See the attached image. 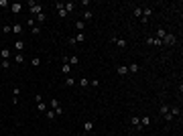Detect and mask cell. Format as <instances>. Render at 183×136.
Wrapping results in <instances>:
<instances>
[{
    "label": "cell",
    "mask_w": 183,
    "mask_h": 136,
    "mask_svg": "<svg viewBox=\"0 0 183 136\" xmlns=\"http://www.w3.org/2000/svg\"><path fill=\"white\" fill-rule=\"evenodd\" d=\"M31 65H33V67H39V65H41V57H33V59H31Z\"/></svg>",
    "instance_id": "f546056e"
},
{
    "label": "cell",
    "mask_w": 183,
    "mask_h": 136,
    "mask_svg": "<svg viewBox=\"0 0 183 136\" xmlns=\"http://www.w3.org/2000/svg\"><path fill=\"white\" fill-rule=\"evenodd\" d=\"M0 65H2V69H10V61H4V59H2Z\"/></svg>",
    "instance_id": "8d00e7d4"
},
{
    "label": "cell",
    "mask_w": 183,
    "mask_h": 136,
    "mask_svg": "<svg viewBox=\"0 0 183 136\" xmlns=\"http://www.w3.org/2000/svg\"><path fill=\"white\" fill-rule=\"evenodd\" d=\"M31 33H33L35 37H39V35H41V27H39V25H35V27H31Z\"/></svg>",
    "instance_id": "83f0119b"
},
{
    "label": "cell",
    "mask_w": 183,
    "mask_h": 136,
    "mask_svg": "<svg viewBox=\"0 0 183 136\" xmlns=\"http://www.w3.org/2000/svg\"><path fill=\"white\" fill-rule=\"evenodd\" d=\"M110 43H112V45H116L118 49H126V47H128V41H126V39H122V37H114V39H110Z\"/></svg>",
    "instance_id": "3957f363"
},
{
    "label": "cell",
    "mask_w": 183,
    "mask_h": 136,
    "mask_svg": "<svg viewBox=\"0 0 183 136\" xmlns=\"http://www.w3.org/2000/svg\"><path fill=\"white\" fill-rule=\"evenodd\" d=\"M23 51H25V41L16 39L14 41V53H23Z\"/></svg>",
    "instance_id": "ba28073f"
},
{
    "label": "cell",
    "mask_w": 183,
    "mask_h": 136,
    "mask_svg": "<svg viewBox=\"0 0 183 136\" xmlns=\"http://www.w3.org/2000/svg\"><path fill=\"white\" fill-rule=\"evenodd\" d=\"M12 33H14L16 37H20V35L25 33V27H23L20 22H14V25H12Z\"/></svg>",
    "instance_id": "8992f818"
},
{
    "label": "cell",
    "mask_w": 183,
    "mask_h": 136,
    "mask_svg": "<svg viewBox=\"0 0 183 136\" xmlns=\"http://www.w3.org/2000/svg\"><path fill=\"white\" fill-rule=\"evenodd\" d=\"M61 71H63V75L67 77V75L71 73V65H69V63H61Z\"/></svg>",
    "instance_id": "e0dca14e"
},
{
    "label": "cell",
    "mask_w": 183,
    "mask_h": 136,
    "mask_svg": "<svg viewBox=\"0 0 183 136\" xmlns=\"http://www.w3.org/2000/svg\"><path fill=\"white\" fill-rule=\"evenodd\" d=\"M175 43H177V37L173 33H167L165 39H163V45H175Z\"/></svg>",
    "instance_id": "5b68a950"
},
{
    "label": "cell",
    "mask_w": 183,
    "mask_h": 136,
    "mask_svg": "<svg viewBox=\"0 0 183 136\" xmlns=\"http://www.w3.org/2000/svg\"><path fill=\"white\" fill-rule=\"evenodd\" d=\"M92 18H94V12H92V10H86V12H84V22L88 25Z\"/></svg>",
    "instance_id": "603a6c76"
},
{
    "label": "cell",
    "mask_w": 183,
    "mask_h": 136,
    "mask_svg": "<svg viewBox=\"0 0 183 136\" xmlns=\"http://www.w3.org/2000/svg\"><path fill=\"white\" fill-rule=\"evenodd\" d=\"M165 35H167V31H165V29H159V31H157V39H161V41H163V39H165Z\"/></svg>",
    "instance_id": "f1b7e54d"
},
{
    "label": "cell",
    "mask_w": 183,
    "mask_h": 136,
    "mask_svg": "<svg viewBox=\"0 0 183 136\" xmlns=\"http://www.w3.org/2000/svg\"><path fill=\"white\" fill-rule=\"evenodd\" d=\"M151 122H153V120H151V116H142V118H140V128H149V126H151Z\"/></svg>",
    "instance_id": "30bf717a"
},
{
    "label": "cell",
    "mask_w": 183,
    "mask_h": 136,
    "mask_svg": "<svg viewBox=\"0 0 183 136\" xmlns=\"http://www.w3.org/2000/svg\"><path fill=\"white\" fill-rule=\"evenodd\" d=\"M25 22H27L29 27H35V25H37V22H35V16H29V18L25 20Z\"/></svg>",
    "instance_id": "d590c367"
},
{
    "label": "cell",
    "mask_w": 183,
    "mask_h": 136,
    "mask_svg": "<svg viewBox=\"0 0 183 136\" xmlns=\"http://www.w3.org/2000/svg\"><path fill=\"white\" fill-rule=\"evenodd\" d=\"M49 108H51V110H57V108H61V102H59L57 97H53V100L49 102Z\"/></svg>",
    "instance_id": "ac0fdd59"
},
{
    "label": "cell",
    "mask_w": 183,
    "mask_h": 136,
    "mask_svg": "<svg viewBox=\"0 0 183 136\" xmlns=\"http://www.w3.org/2000/svg\"><path fill=\"white\" fill-rule=\"evenodd\" d=\"M116 73H118V75H122V77H124V75H128V65H118Z\"/></svg>",
    "instance_id": "4fadbf2b"
},
{
    "label": "cell",
    "mask_w": 183,
    "mask_h": 136,
    "mask_svg": "<svg viewBox=\"0 0 183 136\" xmlns=\"http://www.w3.org/2000/svg\"><path fill=\"white\" fill-rule=\"evenodd\" d=\"M169 114H171V116L175 118V116H179V114H181V110H179L177 106H173V108H169Z\"/></svg>",
    "instance_id": "d4e9b609"
},
{
    "label": "cell",
    "mask_w": 183,
    "mask_h": 136,
    "mask_svg": "<svg viewBox=\"0 0 183 136\" xmlns=\"http://www.w3.org/2000/svg\"><path fill=\"white\" fill-rule=\"evenodd\" d=\"M138 71H140V65L138 63H130L128 65V73H138Z\"/></svg>",
    "instance_id": "d6986e66"
},
{
    "label": "cell",
    "mask_w": 183,
    "mask_h": 136,
    "mask_svg": "<svg viewBox=\"0 0 183 136\" xmlns=\"http://www.w3.org/2000/svg\"><path fill=\"white\" fill-rule=\"evenodd\" d=\"M94 130V120H86L84 122V132H92Z\"/></svg>",
    "instance_id": "2e32d148"
},
{
    "label": "cell",
    "mask_w": 183,
    "mask_h": 136,
    "mask_svg": "<svg viewBox=\"0 0 183 136\" xmlns=\"http://www.w3.org/2000/svg\"><path fill=\"white\" fill-rule=\"evenodd\" d=\"M84 29H86V22H84V20H77V22H75V31H77V33H84Z\"/></svg>",
    "instance_id": "cb8c5ba5"
},
{
    "label": "cell",
    "mask_w": 183,
    "mask_h": 136,
    "mask_svg": "<svg viewBox=\"0 0 183 136\" xmlns=\"http://www.w3.org/2000/svg\"><path fill=\"white\" fill-rule=\"evenodd\" d=\"M35 102H37V104H39V102H43V95H41V93H37V95H35Z\"/></svg>",
    "instance_id": "f35d334b"
},
{
    "label": "cell",
    "mask_w": 183,
    "mask_h": 136,
    "mask_svg": "<svg viewBox=\"0 0 183 136\" xmlns=\"http://www.w3.org/2000/svg\"><path fill=\"white\" fill-rule=\"evenodd\" d=\"M63 6H65V10H67V14H69V12H73V10H75V6H77V4H75V2H65Z\"/></svg>",
    "instance_id": "ffe728a7"
},
{
    "label": "cell",
    "mask_w": 183,
    "mask_h": 136,
    "mask_svg": "<svg viewBox=\"0 0 183 136\" xmlns=\"http://www.w3.org/2000/svg\"><path fill=\"white\" fill-rule=\"evenodd\" d=\"M10 57H12V53H10V49H0V59H4V61H10Z\"/></svg>",
    "instance_id": "52a82bcc"
},
{
    "label": "cell",
    "mask_w": 183,
    "mask_h": 136,
    "mask_svg": "<svg viewBox=\"0 0 183 136\" xmlns=\"http://www.w3.org/2000/svg\"><path fill=\"white\" fill-rule=\"evenodd\" d=\"M27 6H29L31 16H37V14H41V12H43V4H41V2H33V0H31Z\"/></svg>",
    "instance_id": "6da1fadb"
},
{
    "label": "cell",
    "mask_w": 183,
    "mask_h": 136,
    "mask_svg": "<svg viewBox=\"0 0 183 136\" xmlns=\"http://www.w3.org/2000/svg\"><path fill=\"white\" fill-rule=\"evenodd\" d=\"M159 114H161V116L169 114V106H167V104H163V106H161V110H159Z\"/></svg>",
    "instance_id": "1f68e13d"
},
{
    "label": "cell",
    "mask_w": 183,
    "mask_h": 136,
    "mask_svg": "<svg viewBox=\"0 0 183 136\" xmlns=\"http://www.w3.org/2000/svg\"><path fill=\"white\" fill-rule=\"evenodd\" d=\"M130 126L137 128V130H142V128H140V118H138V116H132V118H130Z\"/></svg>",
    "instance_id": "8fae6325"
},
{
    "label": "cell",
    "mask_w": 183,
    "mask_h": 136,
    "mask_svg": "<svg viewBox=\"0 0 183 136\" xmlns=\"http://www.w3.org/2000/svg\"><path fill=\"white\" fill-rule=\"evenodd\" d=\"M2 33H4V35L12 33V25H4V27H2Z\"/></svg>",
    "instance_id": "836d02e7"
},
{
    "label": "cell",
    "mask_w": 183,
    "mask_h": 136,
    "mask_svg": "<svg viewBox=\"0 0 183 136\" xmlns=\"http://www.w3.org/2000/svg\"><path fill=\"white\" fill-rule=\"evenodd\" d=\"M14 63H16V65H23V63H25V55H23V53H16V55H14Z\"/></svg>",
    "instance_id": "44dd1931"
},
{
    "label": "cell",
    "mask_w": 183,
    "mask_h": 136,
    "mask_svg": "<svg viewBox=\"0 0 183 136\" xmlns=\"http://www.w3.org/2000/svg\"><path fill=\"white\" fill-rule=\"evenodd\" d=\"M45 20H47V14H45V10H43L41 14H37V16H35V22H37L39 27H41V22H45Z\"/></svg>",
    "instance_id": "9a60e30c"
},
{
    "label": "cell",
    "mask_w": 183,
    "mask_h": 136,
    "mask_svg": "<svg viewBox=\"0 0 183 136\" xmlns=\"http://www.w3.org/2000/svg\"><path fill=\"white\" fill-rule=\"evenodd\" d=\"M20 95V88H12V102L16 104V97Z\"/></svg>",
    "instance_id": "4316f807"
},
{
    "label": "cell",
    "mask_w": 183,
    "mask_h": 136,
    "mask_svg": "<svg viewBox=\"0 0 183 136\" xmlns=\"http://www.w3.org/2000/svg\"><path fill=\"white\" fill-rule=\"evenodd\" d=\"M65 86H69V88H71V86H75V79L67 75V77H65Z\"/></svg>",
    "instance_id": "e575fe53"
},
{
    "label": "cell",
    "mask_w": 183,
    "mask_h": 136,
    "mask_svg": "<svg viewBox=\"0 0 183 136\" xmlns=\"http://www.w3.org/2000/svg\"><path fill=\"white\" fill-rule=\"evenodd\" d=\"M10 10H12V14H18V12L23 10V4H20V2H12V4H10Z\"/></svg>",
    "instance_id": "9c48e42d"
},
{
    "label": "cell",
    "mask_w": 183,
    "mask_h": 136,
    "mask_svg": "<svg viewBox=\"0 0 183 136\" xmlns=\"http://www.w3.org/2000/svg\"><path fill=\"white\" fill-rule=\"evenodd\" d=\"M144 43H146V45H153V47H163V41L157 39V37H146Z\"/></svg>",
    "instance_id": "277c9868"
},
{
    "label": "cell",
    "mask_w": 183,
    "mask_h": 136,
    "mask_svg": "<svg viewBox=\"0 0 183 136\" xmlns=\"http://www.w3.org/2000/svg\"><path fill=\"white\" fill-rule=\"evenodd\" d=\"M47 120H55V118H57V116H55V110H51V108H47Z\"/></svg>",
    "instance_id": "484cf974"
},
{
    "label": "cell",
    "mask_w": 183,
    "mask_h": 136,
    "mask_svg": "<svg viewBox=\"0 0 183 136\" xmlns=\"http://www.w3.org/2000/svg\"><path fill=\"white\" fill-rule=\"evenodd\" d=\"M73 41H75V45H77V43H84V41H86V33H75V35H73Z\"/></svg>",
    "instance_id": "7c38bea8"
},
{
    "label": "cell",
    "mask_w": 183,
    "mask_h": 136,
    "mask_svg": "<svg viewBox=\"0 0 183 136\" xmlns=\"http://www.w3.org/2000/svg\"><path fill=\"white\" fill-rule=\"evenodd\" d=\"M67 63H69V65H77V63H80V57H77V55H69V57H67Z\"/></svg>",
    "instance_id": "7402d4cb"
},
{
    "label": "cell",
    "mask_w": 183,
    "mask_h": 136,
    "mask_svg": "<svg viewBox=\"0 0 183 136\" xmlns=\"http://www.w3.org/2000/svg\"><path fill=\"white\" fill-rule=\"evenodd\" d=\"M37 110H39V112H47V104L45 102H39V104H37Z\"/></svg>",
    "instance_id": "d6a6232c"
},
{
    "label": "cell",
    "mask_w": 183,
    "mask_h": 136,
    "mask_svg": "<svg viewBox=\"0 0 183 136\" xmlns=\"http://www.w3.org/2000/svg\"><path fill=\"white\" fill-rule=\"evenodd\" d=\"M80 86H82V88H90V79H88V77H82V79H80Z\"/></svg>",
    "instance_id": "4dcf8cb0"
},
{
    "label": "cell",
    "mask_w": 183,
    "mask_h": 136,
    "mask_svg": "<svg viewBox=\"0 0 183 136\" xmlns=\"http://www.w3.org/2000/svg\"><path fill=\"white\" fill-rule=\"evenodd\" d=\"M6 6H10V2L8 0H0V8H6Z\"/></svg>",
    "instance_id": "74e56055"
},
{
    "label": "cell",
    "mask_w": 183,
    "mask_h": 136,
    "mask_svg": "<svg viewBox=\"0 0 183 136\" xmlns=\"http://www.w3.org/2000/svg\"><path fill=\"white\" fill-rule=\"evenodd\" d=\"M155 14V10L151 8V6H142V18L138 20V22H149V18Z\"/></svg>",
    "instance_id": "7a4b0ae2"
},
{
    "label": "cell",
    "mask_w": 183,
    "mask_h": 136,
    "mask_svg": "<svg viewBox=\"0 0 183 136\" xmlns=\"http://www.w3.org/2000/svg\"><path fill=\"white\" fill-rule=\"evenodd\" d=\"M132 14H134L137 20H140V18H142V6H134V8H132Z\"/></svg>",
    "instance_id": "5bb4252c"
}]
</instances>
